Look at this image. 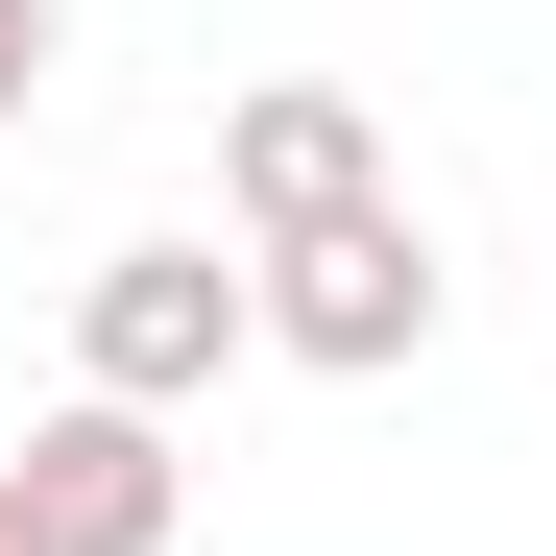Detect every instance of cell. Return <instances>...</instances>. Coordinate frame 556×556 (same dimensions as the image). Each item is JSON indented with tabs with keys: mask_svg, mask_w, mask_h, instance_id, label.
<instances>
[{
	"mask_svg": "<svg viewBox=\"0 0 556 556\" xmlns=\"http://www.w3.org/2000/svg\"><path fill=\"white\" fill-rule=\"evenodd\" d=\"M49 73H73V25H49V0H0V122H25Z\"/></svg>",
	"mask_w": 556,
	"mask_h": 556,
	"instance_id": "cell-5",
	"label": "cell"
},
{
	"mask_svg": "<svg viewBox=\"0 0 556 556\" xmlns=\"http://www.w3.org/2000/svg\"><path fill=\"white\" fill-rule=\"evenodd\" d=\"M0 484H25L49 556H169V532H194V459H169V412H122V388H49Z\"/></svg>",
	"mask_w": 556,
	"mask_h": 556,
	"instance_id": "cell-3",
	"label": "cell"
},
{
	"mask_svg": "<svg viewBox=\"0 0 556 556\" xmlns=\"http://www.w3.org/2000/svg\"><path fill=\"white\" fill-rule=\"evenodd\" d=\"M218 363H266V266L242 242H98V266H73V388L194 412Z\"/></svg>",
	"mask_w": 556,
	"mask_h": 556,
	"instance_id": "cell-1",
	"label": "cell"
},
{
	"mask_svg": "<svg viewBox=\"0 0 556 556\" xmlns=\"http://www.w3.org/2000/svg\"><path fill=\"white\" fill-rule=\"evenodd\" d=\"M266 266V363H315V388H388V363H435V242H412V194H363V218H315V242H242Z\"/></svg>",
	"mask_w": 556,
	"mask_h": 556,
	"instance_id": "cell-2",
	"label": "cell"
},
{
	"mask_svg": "<svg viewBox=\"0 0 556 556\" xmlns=\"http://www.w3.org/2000/svg\"><path fill=\"white\" fill-rule=\"evenodd\" d=\"M0 556H49V532H25V484H0Z\"/></svg>",
	"mask_w": 556,
	"mask_h": 556,
	"instance_id": "cell-6",
	"label": "cell"
},
{
	"mask_svg": "<svg viewBox=\"0 0 556 556\" xmlns=\"http://www.w3.org/2000/svg\"><path fill=\"white\" fill-rule=\"evenodd\" d=\"M363 194H388V122H363L339 73H242V98H218V218L242 242H315Z\"/></svg>",
	"mask_w": 556,
	"mask_h": 556,
	"instance_id": "cell-4",
	"label": "cell"
}]
</instances>
